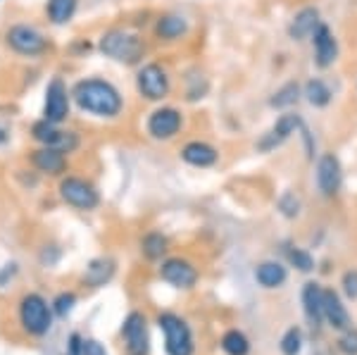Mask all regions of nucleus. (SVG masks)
I'll return each mask as SVG.
<instances>
[{"mask_svg":"<svg viewBox=\"0 0 357 355\" xmlns=\"http://www.w3.org/2000/svg\"><path fill=\"white\" fill-rule=\"evenodd\" d=\"M8 43L15 53L26 55V57H36L43 55L48 50V41L43 38L41 31H36L33 27L29 24H15L8 31Z\"/></svg>","mask_w":357,"mask_h":355,"instance_id":"10","label":"nucleus"},{"mask_svg":"<svg viewBox=\"0 0 357 355\" xmlns=\"http://www.w3.org/2000/svg\"><path fill=\"white\" fill-rule=\"evenodd\" d=\"M255 279H257V284L264 286V289H279V286L286 284L289 272H286V267L281 265V262L267 260V262H260V265H257Z\"/></svg>","mask_w":357,"mask_h":355,"instance_id":"23","label":"nucleus"},{"mask_svg":"<svg viewBox=\"0 0 357 355\" xmlns=\"http://www.w3.org/2000/svg\"><path fill=\"white\" fill-rule=\"evenodd\" d=\"M82 355H107L105 346L96 339H84V348H82Z\"/></svg>","mask_w":357,"mask_h":355,"instance_id":"35","label":"nucleus"},{"mask_svg":"<svg viewBox=\"0 0 357 355\" xmlns=\"http://www.w3.org/2000/svg\"><path fill=\"white\" fill-rule=\"evenodd\" d=\"M72 100L79 105V110L100 119L119 117L124 107V98L117 91V86L110 84L107 79H98V77H89L74 84Z\"/></svg>","mask_w":357,"mask_h":355,"instance_id":"1","label":"nucleus"},{"mask_svg":"<svg viewBox=\"0 0 357 355\" xmlns=\"http://www.w3.org/2000/svg\"><path fill=\"white\" fill-rule=\"evenodd\" d=\"M82 348H84V339L79 334H72L69 336V353L72 355H82Z\"/></svg>","mask_w":357,"mask_h":355,"instance_id":"36","label":"nucleus"},{"mask_svg":"<svg viewBox=\"0 0 357 355\" xmlns=\"http://www.w3.org/2000/svg\"><path fill=\"white\" fill-rule=\"evenodd\" d=\"M124 346L129 355H148L151 351V336H148V324L141 312H129L122 324Z\"/></svg>","mask_w":357,"mask_h":355,"instance_id":"11","label":"nucleus"},{"mask_svg":"<svg viewBox=\"0 0 357 355\" xmlns=\"http://www.w3.org/2000/svg\"><path fill=\"white\" fill-rule=\"evenodd\" d=\"M98 48L105 57H112V60L122 62V65H136L141 62L143 53H146V45H143V38H138L136 33H129L124 29H110L100 36L98 41Z\"/></svg>","mask_w":357,"mask_h":355,"instance_id":"2","label":"nucleus"},{"mask_svg":"<svg viewBox=\"0 0 357 355\" xmlns=\"http://www.w3.org/2000/svg\"><path fill=\"white\" fill-rule=\"evenodd\" d=\"M188 33V20L183 15H176V13H167L155 22V36L160 41H178Z\"/></svg>","mask_w":357,"mask_h":355,"instance_id":"19","label":"nucleus"},{"mask_svg":"<svg viewBox=\"0 0 357 355\" xmlns=\"http://www.w3.org/2000/svg\"><path fill=\"white\" fill-rule=\"evenodd\" d=\"M338 351L343 355H357V329H345L338 339Z\"/></svg>","mask_w":357,"mask_h":355,"instance_id":"33","label":"nucleus"},{"mask_svg":"<svg viewBox=\"0 0 357 355\" xmlns=\"http://www.w3.org/2000/svg\"><path fill=\"white\" fill-rule=\"evenodd\" d=\"M136 91L141 93V98H146L151 103L165 100L172 91L169 74H167L165 67L158 65V62H148V65H143L136 74Z\"/></svg>","mask_w":357,"mask_h":355,"instance_id":"5","label":"nucleus"},{"mask_svg":"<svg viewBox=\"0 0 357 355\" xmlns=\"http://www.w3.org/2000/svg\"><path fill=\"white\" fill-rule=\"evenodd\" d=\"M112 277H114V260H110V257H96V260H91L89 267H86L84 284L91 286V289H100V286H105Z\"/></svg>","mask_w":357,"mask_h":355,"instance_id":"22","label":"nucleus"},{"mask_svg":"<svg viewBox=\"0 0 357 355\" xmlns=\"http://www.w3.org/2000/svg\"><path fill=\"white\" fill-rule=\"evenodd\" d=\"M79 0H48V20L53 24H67L77 13Z\"/></svg>","mask_w":357,"mask_h":355,"instance_id":"26","label":"nucleus"},{"mask_svg":"<svg viewBox=\"0 0 357 355\" xmlns=\"http://www.w3.org/2000/svg\"><path fill=\"white\" fill-rule=\"evenodd\" d=\"M160 277L176 289H193L198 282V270L193 267V262L183 260V257H169L160 267Z\"/></svg>","mask_w":357,"mask_h":355,"instance_id":"15","label":"nucleus"},{"mask_svg":"<svg viewBox=\"0 0 357 355\" xmlns=\"http://www.w3.org/2000/svg\"><path fill=\"white\" fill-rule=\"evenodd\" d=\"M69 98L72 93L67 91V84L60 77L45 86V103H43V119L53 124H62L69 117Z\"/></svg>","mask_w":357,"mask_h":355,"instance_id":"9","label":"nucleus"},{"mask_svg":"<svg viewBox=\"0 0 357 355\" xmlns=\"http://www.w3.org/2000/svg\"><path fill=\"white\" fill-rule=\"evenodd\" d=\"M183 127V114L172 105H162L158 110H153L148 114L146 122V131L148 136L155 141H169L181 131Z\"/></svg>","mask_w":357,"mask_h":355,"instance_id":"8","label":"nucleus"},{"mask_svg":"<svg viewBox=\"0 0 357 355\" xmlns=\"http://www.w3.org/2000/svg\"><path fill=\"white\" fill-rule=\"evenodd\" d=\"M60 198L77 210H93L100 203L98 188L82 176H65L60 181Z\"/></svg>","mask_w":357,"mask_h":355,"instance_id":"7","label":"nucleus"},{"mask_svg":"<svg viewBox=\"0 0 357 355\" xmlns=\"http://www.w3.org/2000/svg\"><path fill=\"white\" fill-rule=\"evenodd\" d=\"M276 208L281 210V215H284V217H289V220H293V217L301 215L303 203H301V198H298L293 191H286L284 196L279 198V203H276Z\"/></svg>","mask_w":357,"mask_h":355,"instance_id":"30","label":"nucleus"},{"mask_svg":"<svg viewBox=\"0 0 357 355\" xmlns=\"http://www.w3.org/2000/svg\"><path fill=\"white\" fill-rule=\"evenodd\" d=\"M20 324L26 334L31 336H45L53 327V310L45 303L43 296L26 294L20 301Z\"/></svg>","mask_w":357,"mask_h":355,"instance_id":"3","label":"nucleus"},{"mask_svg":"<svg viewBox=\"0 0 357 355\" xmlns=\"http://www.w3.org/2000/svg\"><path fill=\"white\" fill-rule=\"evenodd\" d=\"M160 329L165 331V351L167 355H193V334L186 319L174 312H162L158 317Z\"/></svg>","mask_w":357,"mask_h":355,"instance_id":"4","label":"nucleus"},{"mask_svg":"<svg viewBox=\"0 0 357 355\" xmlns=\"http://www.w3.org/2000/svg\"><path fill=\"white\" fill-rule=\"evenodd\" d=\"M303 96V86L298 82H286L281 89H276L272 93V98H269V107H274V110H289L298 103V98Z\"/></svg>","mask_w":357,"mask_h":355,"instance_id":"25","label":"nucleus"},{"mask_svg":"<svg viewBox=\"0 0 357 355\" xmlns=\"http://www.w3.org/2000/svg\"><path fill=\"white\" fill-rule=\"evenodd\" d=\"M303 96L312 107H326L333 100L329 84H326L324 79H317V77L310 79V82L303 86Z\"/></svg>","mask_w":357,"mask_h":355,"instance_id":"24","label":"nucleus"},{"mask_svg":"<svg viewBox=\"0 0 357 355\" xmlns=\"http://www.w3.org/2000/svg\"><path fill=\"white\" fill-rule=\"evenodd\" d=\"M303 348V334L298 327H291L286 331L284 336H281V353L284 355H298Z\"/></svg>","mask_w":357,"mask_h":355,"instance_id":"29","label":"nucleus"},{"mask_svg":"<svg viewBox=\"0 0 357 355\" xmlns=\"http://www.w3.org/2000/svg\"><path fill=\"white\" fill-rule=\"evenodd\" d=\"M31 163L43 174H62L67 169V153H62L60 148L43 146L38 151H33Z\"/></svg>","mask_w":357,"mask_h":355,"instance_id":"18","label":"nucleus"},{"mask_svg":"<svg viewBox=\"0 0 357 355\" xmlns=\"http://www.w3.org/2000/svg\"><path fill=\"white\" fill-rule=\"evenodd\" d=\"M74 305H77V296H74L72 291H65V294H60L53 301V310L60 315V317H67V315L74 310Z\"/></svg>","mask_w":357,"mask_h":355,"instance_id":"32","label":"nucleus"},{"mask_svg":"<svg viewBox=\"0 0 357 355\" xmlns=\"http://www.w3.org/2000/svg\"><path fill=\"white\" fill-rule=\"evenodd\" d=\"M31 134H33V139L41 143V146L60 148L62 153H72L74 148L79 146V139H77V134H74V131L57 129V124L48 122V119H41V122L33 124Z\"/></svg>","mask_w":357,"mask_h":355,"instance_id":"13","label":"nucleus"},{"mask_svg":"<svg viewBox=\"0 0 357 355\" xmlns=\"http://www.w3.org/2000/svg\"><path fill=\"white\" fill-rule=\"evenodd\" d=\"M0 141H5V131H0Z\"/></svg>","mask_w":357,"mask_h":355,"instance_id":"37","label":"nucleus"},{"mask_svg":"<svg viewBox=\"0 0 357 355\" xmlns=\"http://www.w3.org/2000/svg\"><path fill=\"white\" fill-rule=\"evenodd\" d=\"M341 184H343L341 160L333 156V153H324V156L317 160V186H319L321 196L333 198L341 191Z\"/></svg>","mask_w":357,"mask_h":355,"instance_id":"12","label":"nucleus"},{"mask_svg":"<svg viewBox=\"0 0 357 355\" xmlns=\"http://www.w3.org/2000/svg\"><path fill=\"white\" fill-rule=\"evenodd\" d=\"M181 160L186 165H191V167L207 169V167H215L217 165L220 151L207 141H188L186 146L181 148Z\"/></svg>","mask_w":357,"mask_h":355,"instance_id":"16","label":"nucleus"},{"mask_svg":"<svg viewBox=\"0 0 357 355\" xmlns=\"http://www.w3.org/2000/svg\"><path fill=\"white\" fill-rule=\"evenodd\" d=\"M312 55H314V65L319 70H329L333 67V62L338 60V41L333 36L331 27L321 22L312 33Z\"/></svg>","mask_w":357,"mask_h":355,"instance_id":"14","label":"nucleus"},{"mask_svg":"<svg viewBox=\"0 0 357 355\" xmlns=\"http://www.w3.org/2000/svg\"><path fill=\"white\" fill-rule=\"evenodd\" d=\"M289 262L296 270H301V272H312L314 270V260H312V255L307 253V250H303V248H291L289 250Z\"/></svg>","mask_w":357,"mask_h":355,"instance_id":"31","label":"nucleus"},{"mask_svg":"<svg viewBox=\"0 0 357 355\" xmlns=\"http://www.w3.org/2000/svg\"><path fill=\"white\" fill-rule=\"evenodd\" d=\"M324 319L329 322L331 329H350V315L333 289H324Z\"/></svg>","mask_w":357,"mask_h":355,"instance_id":"20","label":"nucleus"},{"mask_svg":"<svg viewBox=\"0 0 357 355\" xmlns=\"http://www.w3.org/2000/svg\"><path fill=\"white\" fill-rule=\"evenodd\" d=\"M343 291H345V296H348L350 301H357V270H348L343 274Z\"/></svg>","mask_w":357,"mask_h":355,"instance_id":"34","label":"nucleus"},{"mask_svg":"<svg viewBox=\"0 0 357 355\" xmlns=\"http://www.w3.org/2000/svg\"><path fill=\"white\" fill-rule=\"evenodd\" d=\"M303 129V117L298 112H284V114H279L276 117V122L269 127L264 134L257 139L255 143V148L260 153H272L276 151V148H281L286 141L291 139L293 134H298V131Z\"/></svg>","mask_w":357,"mask_h":355,"instance_id":"6","label":"nucleus"},{"mask_svg":"<svg viewBox=\"0 0 357 355\" xmlns=\"http://www.w3.org/2000/svg\"><path fill=\"white\" fill-rule=\"evenodd\" d=\"M303 308H305V315H307L310 322L321 324V319H324V289H321L317 282L305 284Z\"/></svg>","mask_w":357,"mask_h":355,"instance_id":"21","label":"nucleus"},{"mask_svg":"<svg viewBox=\"0 0 357 355\" xmlns=\"http://www.w3.org/2000/svg\"><path fill=\"white\" fill-rule=\"evenodd\" d=\"M167 250V236H162L160 232H151L143 236L141 241V253L148 257V260H160Z\"/></svg>","mask_w":357,"mask_h":355,"instance_id":"28","label":"nucleus"},{"mask_svg":"<svg viewBox=\"0 0 357 355\" xmlns=\"http://www.w3.org/2000/svg\"><path fill=\"white\" fill-rule=\"evenodd\" d=\"M321 24L319 20V10L312 8V5H307V8L298 10L296 15H293L291 24H289V36L293 41H305V38H312L314 29Z\"/></svg>","mask_w":357,"mask_h":355,"instance_id":"17","label":"nucleus"},{"mask_svg":"<svg viewBox=\"0 0 357 355\" xmlns=\"http://www.w3.org/2000/svg\"><path fill=\"white\" fill-rule=\"evenodd\" d=\"M222 348L227 355H248V351H250V341H248V336L243 331L231 329L222 336Z\"/></svg>","mask_w":357,"mask_h":355,"instance_id":"27","label":"nucleus"}]
</instances>
